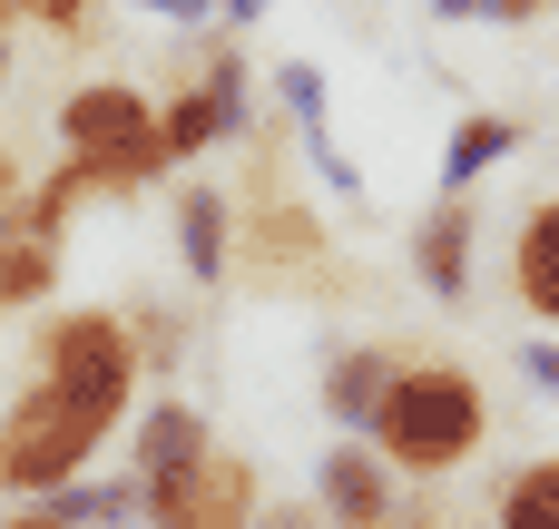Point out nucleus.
Masks as SVG:
<instances>
[{
  "mask_svg": "<svg viewBox=\"0 0 559 529\" xmlns=\"http://www.w3.org/2000/svg\"><path fill=\"white\" fill-rule=\"evenodd\" d=\"M364 442L403 471V481H452L481 442H491V402L462 363H393Z\"/></svg>",
  "mask_w": 559,
  "mask_h": 529,
  "instance_id": "1",
  "label": "nucleus"
},
{
  "mask_svg": "<svg viewBox=\"0 0 559 529\" xmlns=\"http://www.w3.org/2000/svg\"><path fill=\"white\" fill-rule=\"evenodd\" d=\"M98 442H108V422H98L79 393H59V383L39 373V383L10 393V412H0V501H49L59 481L88 471Z\"/></svg>",
  "mask_w": 559,
  "mask_h": 529,
  "instance_id": "2",
  "label": "nucleus"
},
{
  "mask_svg": "<svg viewBox=\"0 0 559 529\" xmlns=\"http://www.w3.org/2000/svg\"><path fill=\"white\" fill-rule=\"evenodd\" d=\"M39 373L59 393H79L108 432L128 422V393H138V334H128V304H79V314H49L39 324Z\"/></svg>",
  "mask_w": 559,
  "mask_h": 529,
  "instance_id": "3",
  "label": "nucleus"
},
{
  "mask_svg": "<svg viewBox=\"0 0 559 529\" xmlns=\"http://www.w3.org/2000/svg\"><path fill=\"white\" fill-rule=\"evenodd\" d=\"M236 265H246V285H265V294H344L324 226H314L275 177L246 187V206H236Z\"/></svg>",
  "mask_w": 559,
  "mask_h": 529,
  "instance_id": "4",
  "label": "nucleus"
},
{
  "mask_svg": "<svg viewBox=\"0 0 559 529\" xmlns=\"http://www.w3.org/2000/svg\"><path fill=\"white\" fill-rule=\"evenodd\" d=\"M246 49L216 29V39H197V69L157 98V128H167V157L187 167V157H206V147H226V137H246Z\"/></svg>",
  "mask_w": 559,
  "mask_h": 529,
  "instance_id": "5",
  "label": "nucleus"
},
{
  "mask_svg": "<svg viewBox=\"0 0 559 529\" xmlns=\"http://www.w3.org/2000/svg\"><path fill=\"white\" fill-rule=\"evenodd\" d=\"M265 510V471L246 452H206L177 481H147V520L157 529H255Z\"/></svg>",
  "mask_w": 559,
  "mask_h": 529,
  "instance_id": "6",
  "label": "nucleus"
},
{
  "mask_svg": "<svg viewBox=\"0 0 559 529\" xmlns=\"http://www.w3.org/2000/svg\"><path fill=\"white\" fill-rule=\"evenodd\" d=\"M314 501H324L334 529H393L403 520V471H393L364 432H344V442L314 461Z\"/></svg>",
  "mask_w": 559,
  "mask_h": 529,
  "instance_id": "7",
  "label": "nucleus"
},
{
  "mask_svg": "<svg viewBox=\"0 0 559 529\" xmlns=\"http://www.w3.org/2000/svg\"><path fill=\"white\" fill-rule=\"evenodd\" d=\"M472 265H481V206H472V187H442L413 226V275L432 304H472Z\"/></svg>",
  "mask_w": 559,
  "mask_h": 529,
  "instance_id": "8",
  "label": "nucleus"
},
{
  "mask_svg": "<svg viewBox=\"0 0 559 529\" xmlns=\"http://www.w3.org/2000/svg\"><path fill=\"white\" fill-rule=\"evenodd\" d=\"M138 137H157V98H147L138 79H88V88L59 98V147L118 157V147H138Z\"/></svg>",
  "mask_w": 559,
  "mask_h": 529,
  "instance_id": "9",
  "label": "nucleus"
},
{
  "mask_svg": "<svg viewBox=\"0 0 559 529\" xmlns=\"http://www.w3.org/2000/svg\"><path fill=\"white\" fill-rule=\"evenodd\" d=\"M167 226H177V275H187V285H226V275H236V187L187 177V187L167 196Z\"/></svg>",
  "mask_w": 559,
  "mask_h": 529,
  "instance_id": "10",
  "label": "nucleus"
},
{
  "mask_svg": "<svg viewBox=\"0 0 559 529\" xmlns=\"http://www.w3.org/2000/svg\"><path fill=\"white\" fill-rule=\"evenodd\" d=\"M511 304L559 334V196H540V206L511 226Z\"/></svg>",
  "mask_w": 559,
  "mask_h": 529,
  "instance_id": "11",
  "label": "nucleus"
},
{
  "mask_svg": "<svg viewBox=\"0 0 559 529\" xmlns=\"http://www.w3.org/2000/svg\"><path fill=\"white\" fill-rule=\"evenodd\" d=\"M216 452V432H206V412L197 402H177V393H157L147 412H138V491L147 481H177L187 461H206Z\"/></svg>",
  "mask_w": 559,
  "mask_h": 529,
  "instance_id": "12",
  "label": "nucleus"
},
{
  "mask_svg": "<svg viewBox=\"0 0 559 529\" xmlns=\"http://www.w3.org/2000/svg\"><path fill=\"white\" fill-rule=\"evenodd\" d=\"M393 344H334L324 353V422H344V432H364L373 422V402H383V383H393Z\"/></svg>",
  "mask_w": 559,
  "mask_h": 529,
  "instance_id": "13",
  "label": "nucleus"
},
{
  "mask_svg": "<svg viewBox=\"0 0 559 529\" xmlns=\"http://www.w3.org/2000/svg\"><path fill=\"white\" fill-rule=\"evenodd\" d=\"M511 147H521V118L511 108H462L452 137H442V187H481Z\"/></svg>",
  "mask_w": 559,
  "mask_h": 529,
  "instance_id": "14",
  "label": "nucleus"
},
{
  "mask_svg": "<svg viewBox=\"0 0 559 529\" xmlns=\"http://www.w3.org/2000/svg\"><path fill=\"white\" fill-rule=\"evenodd\" d=\"M49 285H59V236H39V226H10V216H0V314H29Z\"/></svg>",
  "mask_w": 559,
  "mask_h": 529,
  "instance_id": "15",
  "label": "nucleus"
},
{
  "mask_svg": "<svg viewBox=\"0 0 559 529\" xmlns=\"http://www.w3.org/2000/svg\"><path fill=\"white\" fill-rule=\"evenodd\" d=\"M491 529H559V452L521 461V471L501 481V501H491Z\"/></svg>",
  "mask_w": 559,
  "mask_h": 529,
  "instance_id": "16",
  "label": "nucleus"
},
{
  "mask_svg": "<svg viewBox=\"0 0 559 529\" xmlns=\"http://www.w3.org/2000/svg\"><path fill=\"white\" fill-rule=\"evenodd\" d=\"M128 334H138V373H157V383H167V373L187 363V334H197V324H187L177 304L138 294V304H128Z\"/></svg>",
  "mask_w": 559,
  "mask_h": 529,
  "instance_id": "17",
  "label": "nucleus"
},
{
  "mask_svg": "<svg viewBox=\"0 0 559 529\" xmlns=\"http://www.w3.org/2000/svg\"><path fill=\"white\" fill-rule=\"evenodd\" d=\"M275 98H285V118H295V128H324V108H334V88H324V69H314V59H285V69H275Z\"/></svg>",
  "mask_w": 559,
  "mask_h": 529,
  "instance_id": "18",
  "label": "nucleus"
},
{
  "mask_svg": "<svg viewBox=\"0 0 559 529\" xmlns=\"http://www.w3.org/2000/svg\"><path fill=\"white\" fill-rule=\"evenodd\" d=\"M305 157H314V177H324V196H344V206H364V177H354V157L334 147V118H324V128H305Z\"/></svg>",
  "mask_w": 559,
  "mask_h": 529,
  "instance_id": "19",
  "label": "nucleus"
},
{
  "mask_svg": "<svg viewBox=\"0 0 559 529\" xmlns=\"http://www.w3.org/2000/svg\"><path fill=\"white\" fill-rule=\"evenodd\" d=\"M10 20H39L49 39H98V0H10Z\"/></svg>",
  "mask_w": 559,
  "mask_h": 529,
  "instance_id": "20",
  "label": "nucleus"
},
{
  "mask_svg": "<svg viewBox=\"0 0 559 529\" xmlns=\"http://www.w3.org/2000/svg\"><path fill=\"white\" fill-rule=\"evenodd\" d=\"M521 373H531V393H550V402H559V344H550V324H540V344H521Z\"/></svg>",
  "mask_w": 559,
  "mask_h": 529,
  "instance_id": "21",
  "label": "nucleus"
},
{
  "mask_svg": "<svg viewBox=\"0 0 559 529\" xmlns=\"http://www.w3.org/2000/svg\"><path fill=\"white\" fill-rule=\"evenodd\" d=\"M255 529H334V520H324V501H265Z\"/></svg>",
  "mask_w": 559,
  "mask_h": 529,
  "instance_id": "22",
  "label": "nucleus"
},
{
  "mask_svg": "<svg viewBox=\"0 0 559 529\" xmlns=\"http://www.w3.org/2000/svg\"><path fill=\"white\" fill-rule=\"evenodd\" d=\"M138 10H157V20H167V29H197V20H206V10H216V0H138Z\"/></svg>",
  "mask_w": 559,
  "mask_h": 529,
  "instance_id": "23",
  "label": "nucleus"
},
{
  "mask_svg": "<svg viewBox=\"0 0 559 529\" xmlns=\"http://www.w3.org/2000/svg\"><path fill=\"white\" fill-rule=\"evenodd\" d=\"M559 0H481V20H550Z\"/></svg>",
  "mask_w": 559,
  "mask_h": 529,
  "instance_id": "24",
  "label": "nucleus"
},
{
  "mask_svg": "<svg viewBox=\"0 0 559 529\" xmlns=\"http://www.w3.org/2000/svg\"><path fill=\"white\" fill-rule=\"evenodd\" d=\"M0 529H79V520H59V510L39 501V510H10V520H0Z\"/></svg>",
  "mask_w": 559,
  "mask_h": 529,
  "instance_id": "25",
  "label": "nucleus"
},
{
  "mask_svg": "<svg viewBox=\"0 0 559 529\" xmlns=\"http://www.w3.org/2000/svg\"><path fill=\"white\" fill-rule=\"evenodd\" d=\"M216 10H226L236 29H255V20H265V0H216Z\"/></svg>",
  "mask_w": 559,
  "mask_h": 529,
  "instance_id": "26",
  "label": "nucleus"
},
{
  "mask_svg": "<svg viewBox=\"0 0 559 529\" xmlns=\"http://www.w3.org/2000/svg\"><path fill=\"white\" fill-rule=\"evenodd\" d=\"M20 196V157H10V137H0V206Z\"/></svg>",
  "mask_w": 559,
  "mask_h": 529,
  "instance_id": "27",
  "label": "nucleus"
},
{
  "mask_svg": "<svg viewBox=\"0 0 559 529\" xmlns=\"http://www.w3.org/2000/svg\"><path fill=\"white\" fill-rule=\"evenodd\" d=\"M10 69H20V59H10V0H0V88H10Z\"/></svg>",
  "mask_w": 559,
  "mask_h": 529,
  "instance_id": "28",
  "label": "nucleus"
},
{
  "mask_svg": "<svg viewBox=\"0 0 559 529\" xmlns=\"http://www.w3.org/2000/svg\"><path fill=\"white\" fill-rule=\"evenodd\" d=\"M147 529H157V520H147Z\"/></svg>",
  "mask_w": 559,
  "mask_h": 529,
  "instance_id": "29",
  "label": "nucleus"
}]
</instances>
